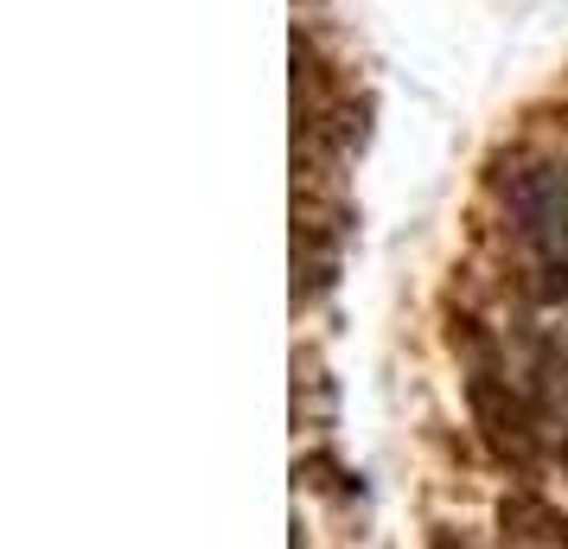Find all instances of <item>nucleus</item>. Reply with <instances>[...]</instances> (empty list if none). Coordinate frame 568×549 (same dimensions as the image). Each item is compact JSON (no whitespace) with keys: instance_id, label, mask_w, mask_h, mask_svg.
<instances>
[{"instance_id":"1","label":"nucleus","mask_w":568,"mask_h":549,"mask_svg":"<svg viewBox=\"0 0 568 549\" xmlns=\"http://www.w3.org/2000/svg\"><path fill=\"white\" fill-rule=\"evenodd\" d=\"M466 403H473V421H479V435H486L491 454L511 460V467H530V416H524V403L491 370H479L466 384Z\"/></svg>"},{"instance_id":"2","label":"nucleus","mask_w":568,"mask_h":549,"mask_svg":"<svg viewBox=\"0 0 568 549\" xmlns=\"http://www.w3.org/2000/svg\"><path fill=\"white\" fill-rule=\"evenodd\" d=\"M517 217H524V236L549 250V262L568 256V180L530 173V180L517 185Z\"/></svg>"},{"instance_id":"3","label":"nucleus","mask_w":568,"mask_h":549,"mask_svg":"<svg viewBox=\"0 0 568 549\" xmlns=\"http://www.w3.org/2000/svg\"><path fill=\"white\" fill-rule=\"evenodd\" d=\"M498 523H505V530H517V537H542V543H568V518H556V511H549L542 498H524V492L498 505Z\"/></svg>"},{"instance_id":"4","label":"nucleus","mask_w":568,"mask_h":549,"mask_svg":"<svg viewBox=\"0 0 568 549\" xmlns=\"http://www.w3.org/2000/svg\"><path fill=\"white\" fill-rule=\"evenodd\" d=\"M428 549H466L460 537H447V530H440V537H428Z\"/></svg>"}]
</instances>
